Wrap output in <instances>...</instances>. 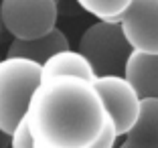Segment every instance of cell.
<instances>
[{"mask_svg": "<svg viewBox=\"0 0 158 148\" xmlns=\"http://www.w3.org/2000/svg\"><path fill=\"white\" fill-rule=\"evenodd\" d=\"M24 122L35 148H91L110 126L93 83L69 75L43 79Z\"/></svg>", "mask_w": 158, "mask_h": 148, "instance_id": "obj_1", "label": "cell"}, {"mask_svg": "<svg viewBox=\"0 0 158 148\" xmlns=\"http://www.w3.org/2000/svg\"><path fill=\"white\" fill-rule=\"evenodd\" d=\"M43 81L41 65L23 57L0 59V132L6 136L24 120L28 102Z\"/></svg>", "mask_w": 158, "mask_h": 148, "instance_id": "obj_2", "label": "cell"}, {"mask_svg": "<svg viewBox=\"0 0 158 148\" xmlns=\"http://www.w3.org/2000/svg\"><path fill=\"white\" fill-rule=\"evenodd\" d=\"M89 61L95 77L122 75L132 49L116 20H98L79 37V49Z\"/></svg>", "mask_w": 158, "mask_h": 148, "instance_id": "obj_3", "label": "cell"}, {"mask_svg": "<svg viewBox=\"0 0 158 148\" xmlns=\"http://www.w3.org/2000/svg\"><path fill=\"white\" fill-rule=\"evenodd\" d=\"M59 2L57 0H2L0 27L12 39H39L57 27Z\"/></svg>", "mask_w": 158, "mask_h": 148, "instance_id": "obj_4", "label": "cell"}, {"mask_svg": "<svg viewBox=\"0 0 158 148\" xmlns=\"http://www.w3.org/2000/svg\"><path fill=\"white\" fill-rule=\"evenodd\" d=\"M116 136H126L138 120L140 97L124 75H102L91 81Z\"/></svg>", "mask_w": 158, "mask_h": 148, "instance_id": "obj_5", "label": "cell"}, {"mask_svg": "<svg viewBox=\"0 0 158 148\" xmlns=\"http://www.w3.org/2000/svg\"><path fill=\"white\" fill-rule=\"evenodd\" d=\"M116 23L132 51L158 53V0H130Z\"/></svg>", "mask_w": 158, "mask_h": 148, "instance_id": "obj_6", "label": "cell"}, {"mask_svg": "<svg viewBox=\"0 0 158 148\" xmlns=\"http://www.w3.org/2000/svg\"><path fill=\"white\" fill-rule=\"evenodd\" d=\"M122 75L136 89L140 99L158 97V53L132 51Z\"/></svg>", "mask_w": 158, "mask_h": 148, "instance_id": "obj_7", "label": "cell"}, {"mask_svg": "<svg viewBox=\"0 0 158 148\" xmlns=\"http://www.w3.org/2000/svg\"><path fill=\"white\" fill-rule=\"evenodd\" d=\"M69 49V39L65 37V32L61 28H53L51 32H47L39 39H31V41H19L12 39V43L8 45V57H23L28 59L37 65H43L49 57H53L55 53Z\"/></svg>", "mask_w": 158, "mask_h": 148, "instance_id": "obj_8", "label": "cell"}, {"mask_svg": "<svg viewBox=\"0 0 158 148\" xmlns=\"http://www.w3.org/2000/svg\"><path fill=\"white\" fill-rule=\"evenodd\" d=\"M41 75H43V79L61 77V75L79 77V79H85V81H93L95 79V73H93L89 61L79 51H73L71 47L65 49V51L55 53L53 57H49L41 65Z\"/></svg>", "mask_w": 158, "mask_h": 148, "instance_id": "obj_9", "label": "cell"}, {"mask_svg": "<svg viewBox=\"0 0 158 148\" xmlns=\"http://www.w3.org/2000/svg\"><path fill=\"white\" fill-rule=\"evenodd\" d=\"M130 142L156 144L158 146V97H142L140 99L138 120L124 136Z\"/></svg>", "mask_w": 158, "mask_h": 148, "instance_id": "obj_10", "label": "cell"}, {"mask_svg": "<svg viewBox=\"0 0 158 148\" xmlns=\"http://www.w3.org/2000/svg\"><path fill=\"white\" fill-rule=\"evenodd\" d=\"M75 2L98 20H118V16L130 4V0H75Z\"/></svg>", "mask_w": 158, "mask_h": 148, "instance_id": "obj_11", "label": "cell"}, {"mask_svg": "<svg viewBox=\"0 0 158 148\" xmlns=\"http://www.w3.org/2000/svg\"><path fill=\"white\" fill-rule=\"evenodd\" d=\"M8 148H35V142L31 138V132L24 120L8 134Z\"/></svg>", "mask_w": 158, "mask_h": 148, "instance_id": "obj_12", "label": "cell"}, {"mask_svg": "<svg viewBox=\"0 0 158 148\" xmlns=\"http://www.w3.org/2000/svg\"><path fill=\"white\" fill-rule=\"evenodd\" d=\"M116 140H118V136H116V132H114L112 124H110L106 128V132L102 134V138L93 144L91 148H114V146H116Z\"/></svg>", "mask_w": 158, "mask_h": 148, "instance_id": "obj_13", "label": "cell"}, {"mask_svg": "<svg viewBox=\"0 0 158 148\" xmlns=\"http://www.w3.org/2000/svg\"><path fill=\"white\" fill-rule=\"evenodd\" d=\"M118 148H158L156 144H140V142H130V140H124Z\"/></svg>", "mask_w": 158, "mask_h": 148, "instance_id": "obj_14", "label": "cell"}, {"mask_svg": "<svg viewBox=\"0 0 158 148\" xmlns=\"http://www.w3.org/2000/svg\"><path fill=\"white\" fill-rule=\"evenodd\" d=\"M0 148H8V136L4 132H0Z\"/></svg>", "mask_w": 158, "mask_h": 148, "instance_id": "obj_15", "label": "cell"}, {"mask_svg": "<svg viewBox=\"0 0 158 148\" xmlns=\"http://www.w3.org/2000/svg\"><path fill=\"white\" fill-rule=\"evenodd\" d=\"M57 2H59V0H57Z\"/></svg>", "mask_w": 158, "mask_h": 148, "instance_id": "obj_16", "label": "cell"}]
</instances>
